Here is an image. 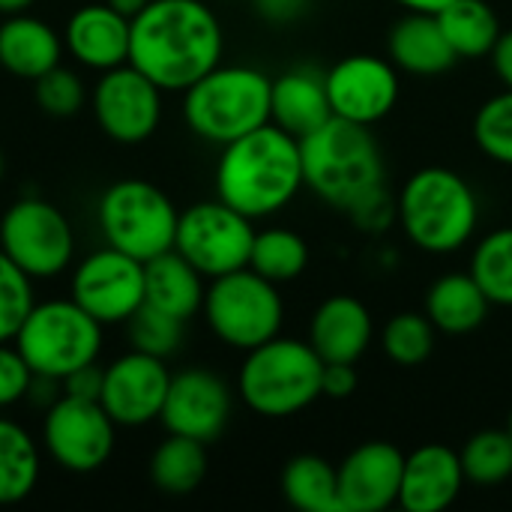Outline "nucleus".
<instances>
[{"label": "nucleus", "mask_w": 512, "mask_h": 512, "mask_svg": "<svg viewBox=\"0 0 512 512\" xmlns=\"http://www.w3.org/2000/svg\"><path fill=\"white\" fill-rule=\"evenodd\" d=\"M225 33L204 0H150L129 33V63L165 93H183L222 63Z\"/></svg>", "instance_id": "f257e3e1"}, {"label": "nucleus", "mask_w": 512, "mask_h": 512, "mask_svg": "<svg viewBox=\"0 0 512 512\" xmlns=\"http://www.w3.org/2000/svg\"><path fill=\"white\" fill-rule=\"evenodd\" d=\"M303 186L300 138L276 123L225 144L216 162V198L252 222L285 210Z\"/></svg>", "instance_id": "f03ea898"}, {"label": "nucleus", "mask_w": 512, "mask_h": 512, "mask_svg": "<svg viewBox=\"0 0 512 512\" xmlns=\"http://www.w3.org/2000/svg\"><path fill=\"white\" fill-rule=\"evenodd\" d=\"M396 222L429 255H453L471 243L480 225V198L453 168L414 171L396 195Z\"/></svg>", "instance_id": "7ed1b4c3"}, {"label": "nucleus", "mask_w": 512, "mask_h": 512, "mask_svg": "<svg viewBox=\"0 0 512 512\" xmlns=\"http://www.w3.org/2000/svg\"><path fill=\"white\" fill-rule=\"evenodd\" d=\"M303 180L327 204L348 210L354 201L384 186V153L369 126L330 117L300 138Z\"/></svg>", "instance_id": "20e7f679"}, {"label": "nucleus", "mask_w": 512, "mask_h": 512, "mask_svg": "<svg viewBox=\"0 0 512 512\" xmlns=\"http://www.w3.org/2000/svg\"><path fill=\"white\" fill-rule=\"evenodd\" d=\"M270 93L273 78L261 69L219 63L183 90V117L198 138L225 147L270 123Z\"/></svg>", "instance_id": "39448f33"}, {"label": "nucleus", "mask_w": 512, "mask_h": 512, "mask_svg": "<svg viewBox=\"0 0 512 512\" xmlns=\"http://www.w3.org/2000/svg\"><path fill=\"white\" fill-rule=\"evenodd\" d=\"M324 360L309 339L273 336L270 342L246 351L237 375L243 405L261 417H291L321 396Z\"/></svg>", "instance_id": "423d86ee"}, {"label": "nucleus", "mask_w": 512, "mask_h": 512, "mask_svg": "<svg viewBox=\"0 0 512 512\" xmlns=\"http://www.w3.org/2000/svg\"><path fill=\"white\" fill-rule=\"evenodd\" d=\"M12 345L33 375L63 384L72 372L90 366L102 354V324L90 318L72 297L33 303Z\"/></svg>", "instance_id": "0eeeda50"}, {"label": "nucleus", "mask_w": 512, "mask_h": 512, "mask_svg": "<svg viewBox=\"0 0 512 512\" xmlns=\"http://www.w3.org/2000/svg\"><path fill=\"white\" fill-rule=\"evenodd\" d=\"M201 312L213 336L237 351H252L270 342L285 324L279 285L252 267L210 279Z\"/></svg>", "instance_id": "6e6552de"}, {"label": "nucleus", "mask_w": 512, "mask_h": 512, "mask_svg": "<svg viewBox=\"0 0 512 512\" xmlns=\"http://www.w3.org/2000/svg\"><path fill=\"white\" fill-rule=\"evenodd\" d=\"M96 219L108 246L138 261H150L174 249L180 213L156 183L126 177L102 192Z\"/></svg>", "instance_id": "1a4fd4ad"}, {"label": "nucleus", "mask_w": 512, "mask_h": 512, "mask_svg": "<svg viewBox=\"0 0 512 512\" xmlns=\"http://www.w3.org/2000/svg\"><path fill=\"white\" fill-rule=\"evenodd\" d=\"M0 249L36 282L57 279L75 258V231L45 198H18L0 219Z\"/></svg>", "instance_id": "9d476101"}, {"label": "nucleus", "mask_w": 512, "mask_h": 512, "mask_svg": "<svg viewBox=\"0 0 512 512\" xmlns=\"http://www.w3.org/2000/svg\"><path fill=\"white\" fill-rule=\"evenodd\" d=\"M255 225L225 201H201L180 213L174 249L204 276L216 279L249 267Z\"/></svg>", "instance_id": "9b49d317"}, {"label": "nucleus", "mask_w": 512, "mask_h": 512, "mask_svg": "<svg viewBox=\"0 0 512 512\" xmlns=\"http://www.w3.org/2000/svg\"><path fill=\"white\" fill-rule=\"evenodd\" d=\"M117 423L96 399L60 396L48 405L42 420L45 453L54 465L69 474H93L99 471L117 444Z\"/></svg>", "instance_id": "f8f14e48"}, {"label": "nucleus", "mask_w": 512, "mask_h": 512, "mask_svg": "<svg viewBox=\"0 0 512 512\" xmlns=\"http://www.w3.org/2000/svg\"><path fill=\"white\" fill-rule=\"evenodd\" d=\"M72 300L102 327L126 324L144 306V261L105 243L75 267Z\"/></svg>", "instance_id": "ddd939ff"}, {"label": "nucleus", "mask_w": 512, "mask_h": 512, "mask_svg": "<svg viewBox=\"0 0 512 512\" xmlns=\"http://www.w3.org/2000/svg\"><path fill=\"white\" fill-rule=\"evenodd\" d=\"M162 87L132 63L102 72L93 87V114L99 129L117 144H141L162 123Z\"/></svg>", "instance_id": "4468645a"}, {"label": "nucleus", "mask_w": 512, "mask_h": 512, "mask_svg": "<svg viewBox=\"0 0 512 512\" xmlns=\"http://www.w3.org/2000/svg\"><path fill=\"white\" fill-rule=\"evenodd\" d=\"M171 387V372L162 357L129 351L105 366L99 405L123 429H138L159 420L165 396Z\"/></svg>", "instance_id": "2eb2a0df"}, {"label": "nucleus", "mask_w": 512, "mask_h": 512, "mask_svg": "<svg viewBox=\"0 0 512 512\" xmlns=\"http://www.w3.org/2000/svg\"><path fill=\"white\" fill-rule=\"evenodd\" d=\"M327 96L333 117L372 126L384 120L399 99V72L393 60L375 54H351L327 75Z\"/></svg>", "instance_id": "dca6fc26"}, {"label": "nucleus", "mask_w": 512, "mask_h": 512, "mask_svg": "<svg viewBox=\"0 0 512 512\" xmlns=\"http://www.w3.org/2000/svg\"><path fill=\"white\" fill-rule=\"evenodd\" d=\"M231 417V390L210 369H183L171 375L162 405V426L168 435H183L201 444L216 441Z\"/></svg>", "instance_id": "f3484780"}, {"label": "nucleus", "mask_w": 512, "mask_h": 512, "mask_svg": "<svg viewBox=\"0 0 512 512\" xmlns=\"http://www.w3.org/2000/svg\"><path fill=\"white\" fill-rule=\"evenodd\" d=\"M405 456L387 441L354 447L339 465V492L345 512H384L399 504Z\"/></svg>", "instance_id": "a211bd4d"}, {"label": "nucleus", "mask_w": 512, "mask_h": 512, "mask_svg": "<svg viewBox=\"0 0 512 512\" xmlns=\"http://www.w3.org/2000/svg\"><path fill=\"white\" fill-rule=\"evenodd\" d=\"M132 21L108 3H87L75 9L63 30L66 51L87 69L108 72L129 63Z\"/></svg>", "instance_id": "6ab92c4d"}, {"label": "nucleus", "mask_w": 512, "mask_h": 512, "mask_svg": "<svg viewBox=\"0 0 512 512\" xmlns=\"http://www.w3.org/2000/svg\"><path fill=\"white\" fill-rule=\"evenodd\" d=\"M465 486V471L459 453L441 444L417 447L405 456L399 507L408 512L447 510Z\"/></svg>", "instance_id": "aec40b11"}, {"label": "nucleus", "mask_w": 512, "mask_h": 512, "mask_svg": "<svg viewBox=\"0 0 512 512\" xmlns=\"http://www.w3.org/2000/svg\"><path fill=\"white\" fill-rule=\"evenodd\" d=\"M372 333V312L363 300L348 294L327 297L309 321V345L324 363H357L366 354Z\"/></svg>", "instance_id": "412c9836"}, {"label": "nucleus", "mask_w": 512, "mask_h": 512, "mask_svg": "<svg viewBox=\"0 0 512 512\" xmlns=\"http://www.w3.org/2000/svg\"><path fill=\"white\" fill-rule=\"evenodd\" d=\"M333 117L327 78L312 66H297L273 78L270 93V123L303 138Z\"/></svg>", "instance_id": "4be33fe9"}, {"label": "nucleus", "mask_w": 512, "mask_h": 512, "mask_svg": "<svg viewBox=\"0 0 512 512\" xmlns=\"http://www.w3.org/2000/svg\"><path fill=\"white\" fill-rule=\"evenodd\" d=\"M60 33L36 15H6L0 24V66L24 81H36L63 57Z\"/></svg>", "instance_id": "5701e85b"}, {"label": "nucleus", "mask_w": 512, "mask_h": 512, "mask_svg": "<svg viewBox=\"0 0 512 512\" xmlns=\"http://www.w3.org/2000/svg\"><path fill=\"white\" fill-rule=\"evenodd\" d=\"M387 54H390L396 69L411 72V75H423V78L441 75L459 60L432 12L402 15L390 27Z\"/></svg>", "instance_id": "b1692460"}, {"label": "nucleus", "mask_w": 512, "mask_h": 512, "mask_svg": "<svg viewBox=\"0 0 512 512\" xmlns=\"http://www.w3.org/2000/svg\"><path fill=\"white\" fill-rule=\"evenodd\" d=\"M204 276L177 252L168 249L150 261H144V303L189 321L204 306Z\"/></svg>", "instance_id": "393cba45"}, {"label": "nucleus", "mask_w": 512, "mask_h": 512, "mask_svg": "<svg viewBox=\"0 0 512 512\" xmlns=\"http://www.w3.org/2000/svg\"><path fill=\"white\" fill-rule=\"evenodd\" d=\"M489 297L471 273H447L432 282L426 294V315L435 330L447 336L474 333L489 315Z\"/></svg>", "instance_id": "a878e982"}, {"label": "nucleus", "mask_w": 512, "mask_h": 512, "mask_svg": "<svg viewBox=\"0 0 512 512\" xmlns=\"http://www.w3.org/2000/svg\"><path fill=\"white\" fill-rule=\"evenodd\" d=\"M282 495L294 510L345 512L339 492V468L327 459L303 453L294 456L282 471Z\"/></svg>", "instance_id": "bb28decb"}, {"label": "nucleus", "mask_w": 512, "mask_h": 512, "mask_svg": "<svg viewBox=\"0 0 512 512\" xmlns=\"http://www.w3.org/2000/svg\"><path fill=\"white\" fill-rule=\"evenodd\" d=\"M435 18L456 57L465 60L492 54L501 36V21L486 0H450L444 9L435 12Z\"/></svg>", "instance_id": "cd10ccee"}, {"label": "nucleus", "mask_w": 512, "mask_h": 512, "mask_svg": "<svg viewBox=\"0 0 512 512\" xmlns=\"http://www.w3.org/2000/svg\"><path fill=\"white\" fill-rule=\"evenodd\" d=\"M39 447L27 429L0 417V507L21 504L39 483Z\"/></svg>", "instance_id": "c85d7f7f"}, {"label": "nucleus", "mask_w": 512, "mask_h": 512, "mask_svg": "<svg viewBox=\"0 0 512 512\" xmlns=\"http://www.w3.org/2000/svg\"><path fill=\"white\" fill-rule=\"evenodd\" d=\"M207 444L168 435L150 456V480L165 495H192L207 477Z\"/></svg>", "instance_id": "c756f323"}, {"label": "nucleus", "mask_w": 512, "mask_h": 512, "mask_svg": "<svg viewBox=\"0 0 512 512\" xmlns=\"http://www.w3.org/2000/svg\"><path fill=\"white\" fill-rule=\"evenodd\" d=\"M306 264H309V246L297 231H288V228L255 231L249 267L255 273H261L264 279H270L276 285L294 282L297 276H303Z\"/></svg>", "instance_id": "7c9ffc66"}, {"label": "nucleus", "mask_w": 512, "mask_h": 512, "mask_svg": "<svg viewBox=\"0 0 512 512\" xmlns=\"http://www.w3.org/2000/svg\"><path fill=\"white\" fill-rule=\"evenodd\" d=\"M468 273L477 279L492 306L512 309V225L486 234L477 243Z\"/></svg>", "instance_id": "2f4dec72"}, {"label": "nucleus", "mask_w": 512, "mask_h": 512, "mask_svg": "<svg viewBox=\"0 0 512 512\" xmlns=\"http://www.w3.org/2000/svg\"><path fill=\"white\" fill-rule=\"evenodd\" d=\"M459 459L465 480L477 486H498L512 477V435L507 429H483L465 441Z\"/></svg>", "instance_id": "473e14b6"}, {"label": "nucleus", "mask_w": 512, "mask_h": 512, "mask_svg": "<svg viewBox=\"0 0 512 512\" xmlns=\"http://www.w3.org/2000/svg\"><path fill=\"white\" fill-rule=\"evenodd\" d=\"M435 333L426 312H399L381 330V351L399 366H420L435 351Z\"/></svg>", "instance_id": "72a5a7b5"}, {"label": "nucleus", "mask_w": 512, "mask_h": 512, "mask_svg": "<svg viewBox=\"0 0 512 512\" xmlns=\"http://www.w3.org/2000/svg\"><path fill=\"white\" fill-rule=\"evenodd\" d=\"M474 141L483 156L512 168V87L480 105L474 117Z\"/></svg>", "instance_id": "f704fd0d"}, {"label": "nucleus", "mask_w": 512, "mask_h": 512, "mask_svg": "<svg viewBox=\"0 0 512 512\" xmlns=\"http://www.w3.org/2000/svg\"><path fill=\"white\" fill-rule=\"evenodd\" d=\"M183 324L180 318L144 303L129 321H126V330H129V345L135 351H144V354H153V357H171L180 342H183Z\"/></svg>", "instance_id": "c9c22d12"}, {"label": "nucleus", "mask_w": 512, "mask_h": 512, "mask_svg": "<svg viewBox=\"0 0 512 512\" xmlns=\"http://www.w3.org/2000/svg\"><path fill=\"white\" fill-rule=\"evenodd\" d=\"M33 309V279L0 249V342H12Z\"/></svg>", "instance_id": "e433bc0d"}, {"label": "nucleus", "mask_w": 512, "mask_h": 512, "mask_svg": "<svg viewBox=\"0 0 512 512\" xmlns=\"http://www.w3.org/2000/svg\"><path fill=\"white\" fill-rule=\"evenodd\" d=\"M33 96H36V105L45 114L72 117V114H78L84 108L87 90H84V81L72 69L54 66L51 72H45L42 78L33 81Z\"/></svg>", "instance_id": "4c0bfd02"}, {"label": "nucleus", "mask_w": 512, "mask_h": 512, "mask_svg": "<svg viewBox=\"0 0 512 512\" xmlns=\"http://www.w3.org/2000/svg\"><path fill=\"white\" fill-rule=\"evenodd\" d=\"M345 213L351 216V222H354L360 231L381 234V231H387V228L393 225V219H396V198L390 195V189H387V183H384V186L372 189L369 195H363L360 201H354Z\"/></svg>", "instance_id": "58836bf2"}, {"label": "nucleus", "mask_w": 512, "mask_h": 512, "mask_svg": "<svg viewBox=\"0 0 512 512\" xmlns=\"http://www.w3.org/2000/svg\"><path fill=\"white\" fill-rule=\"evenodd\" d=\"M33 372L12 342H0V408H12L27 399Z\"/></svg>", "instance_id": "ea45409f"}, {"label": "nucleus", "mask_w": 512, "mask_h": 512, "mask_svg": "<svg viewBox=\"0 0 512 512\" xmlns=\"http://www.w3.org/2000/svg\"><path fill=\"white\" fill-rule=\"evenodd\" d=\"M354 390H357V369H354V363H324L321 396H327V399H348Z\"/></svg>", "instance_id": "a19ab883"}, {"label": "nucleus", "mask_w": 512, "mask_h": 512, "mask_svg": "<svg viewBox=\"0 0 512 512\" xmlns=\"http://www.w3.org/2000/svg\"><path fill=\"white\" fill-rule=\"evenodd\" d=\"M102 375H105V366L90 363V366L72 372L69 378H63V393H66V396H75V399H96V402H99Z\"/></svg>", "instance_id": "79ce46f5"}, {"label": "nucleus", "mask_w": 512, "mask_h": 512, "mask_svg": "<svg viewBox=\"0 0 512 512\" xmlns=\"http://www.w3.org/2000/svg\"><path fill=\"white\" fill-rule=\"evenodd\" d=\"M255 9L264 21L273 24H291L306 15L309 0H255Z\"/></svg>", "instance_id": "37998d69"}, {"label": "nucleus", "mask_w": 512, "mask_h": 512, "mask_svg": "<svg viewBox=\"0 0 512 512\" xmlns=\"http://www.w3.org/2000/svg\"><path fill=\"white\" fill-rule=\"evenodd\" d=\"M489 57H492V66H495L498 78L504 81V87H512V27L501 30V36H498Z\"/></svg>", "instance_id": "c03bdc74"}, {"label": "nucleus", "mask_w": 512, "mask_h": 512, "mask_svg": "<svg viewBox=\"0 0 512 512\" xmlns=\"http://www.w3.org/2000/svg\"><path fill=\"white\" fill-rule=\"evenodd\" d=\"M393 3H399L402 9H408V12H438V9H444L450 0H393Z\"/></svg>", "instance_id": "a18cd8bd"}, {"label": "nucleus", "mask_w": 512, "mask_h": 512, "mask_svg": "<svg viewBox=\"0 0 512 512\" xmlns=\"http://www.w3.org/2000/svg\"><path fill=\"white\" fill-rule=\"evenodd\" d=\"M105 3H108L111 9H117L120 15H126L129 21H132V18H135V15H138V12H141V9H144L147 3H150V0H105Z\"/></svg>", "instance_id": "49530a36"}, {"label": "nucleus", "mask_w": 512, "mask_h": 512, "mask_svg": "<svg viewBox=\"0 0 512 512\" xmlns=\"http://www.w3.org/2000/svg\"><path fill=\"white\" fill-rule=\"evenodd\" d=\"M33 3H36V0H0V15H3V18H6V15H21V12H27Z\"/></svg>", "instance_id": "de8ad7c7"}, {"label": "nucleus", "mask_w": 512, "mask_h": 512, "mask_svg": "<svg viewBox=\"0 0 512 512\" xmlns=\"http://www.w3.org/2000/svg\"><path fill=\"white\" fill-rule=\"evenodd\" d=\"M3 168H6V165H3V153H0V180H3Z\"/></svg>", "instance_id": "09e8293b"}, {"label": "nucleus", "mask_w": 512, "mask_h": 512, "mask_svg": "<svg viewBox=\"0 0 512 512\" xmlns=\"http://www.w3.org/2000/svg\"><path fill=\"white\" fill-rule=\"evenodd\" d=\"M507 432L512 435V411H510V420H507Z\"/></svg>", "instance_id": "8fccbe9b"}]
</instances>
